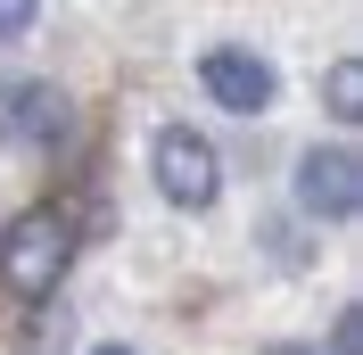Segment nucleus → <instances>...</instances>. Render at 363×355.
I'll return each instance as SVG.
<instances>
[{
    "instance_id": "423d86ee",
    "label": "nucleus",
    "mask_w": 363,
    "mask_h": 355,
    "mask_svg": "<svg viewBox=\"0 0 363 355\" xmlns=\"http://www.w3.org/2000/svg\"><path fill=\"white\" fill-rule=\"evenodd\" d=\"M322 91H330V116H339V124H355V116H363V75H355V58H339Z\"/></svg>"
},
{
    "instance_id": "f257e3e1",
    "label": "nucleus",
    "mask_w": 363,
    "mask_h": 355,
    "mask_svg": "<svg viewBox=\"0 0 363 355\" xmlns=\"http://www.w3.org/2000/svg\"><path fill=\"white\" fill-rule=\"evenodd\" d=\"M67 265H74L67 207H33V215H17L0 231V281L17 289V297H50V289L67 281Z\"/></svg>"
},
{
    "instance_id": "39448f33",
    "label": "nucleus",
    "mask_w": 363,
    "mask_h": 355,
    "mask_svg": "<svg viewBox=\"0 0 363 355\" xmlns=\"http://www.w3.org/2000/svg\"><path fill=\"white\" fill-rule=\"evenodd\" d=\"M67 124H74V108H67V91H58V83H17V91H9V141L58 149Z\"/></svg>"
},
{
    "instance_id": "f03ea898",
    "label": "nucleus",
    "mask_w": 363,
    "mask_h": 355,
    "mask_svg": "<svg viewBox=\"0 0 363 355\" xmlns=\"http://www.w3.org/2000/svg\"><path fill=\"white\" fill-rule=\"evenodd\" d=\"M149 165H157L165 207H182V215L215 207V190H223V165H215V149H206L190 124H165V133H157V149H149Z\"/></svg>"
},
{
    "instance_id": "1a4fd4ad",
    "label": "nucleus",
    "mask_w": 363,
    "mask_h": 355,
    "mask_svg": "<svg viewBox=\"0 0 363 355\" xmlns=\"http://www.w3.org/2000/svg\"><path fill=\"white\" fill-rule=\"evenodd\" d=\"M9 91H17V83H9V75H0V133H9Z\"/></svg>"
},
{
    "instance_id": "0eeeda50",
    "label": "nucleus",
    "mask_w": 363,
    "mask_h": 355,
    "mask_svg": "<svg viewBox=\"0 0 363 355\" xmlns=\"http://www.w3.org/2000/svg\"><path fill=\"white\" fill-rule=\"evenodd\" d=\"M33 9H42V0H0V42H17L25 25H33Z\"/></svg>"
},
{
    "instance_id": "7ed1b4c3",
    "label": "nucleus",
    "mask_w": 363,
    "mask_h": 355,
    "mask_svg": "<svg viewBox=\"0 0 363 355\" xmlns=\"http://www.w3.org/2000/svg\"><path fill=\"white\" fill-rule=\"evenodd\" d=\"M297 207L322 215V223H347V215L363 207V165H355L347 141H322V149L297 157Z\"/></svg>"
},
{
    "instance_id": "6e6552de",
    "label": "nucleus",
    "mask_w": 363,
    "mask_h": 355,
    "mask_svg": "<svg viewBox=\"0 0 363 355\" xmlns=\"http://www.w3.org/2000/svg\"><path fill=\"white\" fill-rule=\"evenodd\" d=\"M330 355H355V314H339V322H330Z\"/></svg>"
},
{
    "instance_id": "9d476101",
    "label": "nucleus",
    "mask_w": 363,
    "mask_h": 355,
    "mask_svg": "<svg viewBox=\"0 0 363 355\" xmlns=\"http://www.w3.org/2000/svg\"><path fill=\"white\" fill-rule=\"evenodd\" d=\"M91 355H133V347H91Z\"/></svg>"
},
{
    "instance_id": "20e7f679",
    "label": "nucleus",
    "mask_w": 363,
    "mask_h": 355,
    "mask_svg": "<svg viewBox=\"0 0 363 355\" xmlns=\"http://www.w3.org/2000/svg\"><path fill=\"white\" fill-rule=\"evenodd\" d=\"M199 83H206V99L215 108H231V116H264L272 108V67L256 58V50H206L199 58Z\"/></svg>"
}]
</instances>
